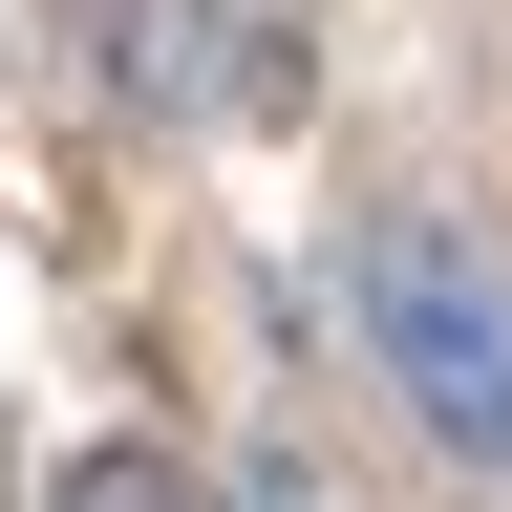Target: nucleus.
I'll return each mask as SVG.
<instances>
[{
  "label": "nucleus",
  "instance_id": "obj_3",
  "mask_svg": "<svg viewBox=\"0 0 512 512\" xmlns=\"http://www.w3.org/2000/svg\"><path fill=\"white\" fill-rule=\"evenodd\" d=\"M43 512H214V491H192V470H171V448H86V470H64Z\"/></svg>",
  "mask_w": 512,
  "mask_h": 512
},
{
  "label": "nucleus",
  "instance_id": "obj_1",
  "mask_svg": "<svg viewBox=\"0 0 512 512\" xmlns=\"http://www.w3.org/2000/svg\"><path fill=\"white\" fill-rule=\"evenodd\" d=\"M342 320H363V363L406 384V427H427V448L512 470V256H491L470 214H363Z\"/></svg>",
  "mask_w": 512,
  "mask_h": 512
},
{
  "label": "nucleus",
  "instance_id": "obj_2",
  "mask_svg": "<svg viewBox=\"0 0 512 512\" xmlns=\"http://www.w3.org/2000/svg\"><path fill=\"white\" fill-rule=\"evenodd\" d=\"M128 86L171 128H235V107H278V22L256 0H128Z\"/></svg>",
  "mask_w": 512,
  "mask_h": 512
}]
</instances>
